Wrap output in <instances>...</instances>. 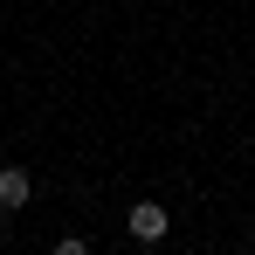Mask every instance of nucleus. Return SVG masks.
<instances>
[{"label": "nucleus", "instance_id": "1", "mask_svg": "<svg viewBox=\"0 0 255 255\" xmlns=\"http://www.w3.org/2000/svg\"><path fill=\"white\" fill-rule=\"evenodd\" d=\"M166 207H159V200H138V207H131V242H145V249H152V242H166Z\"/></svg>", "mask_w": 255, "mask_h": 255}, {"label": "nucleus", "instance_id": "2", "mask_svg": "<svg viewBox=\"0 0 255 255\" xmlns=\"http://www.w3.org/2000/svg\"><path fill=\"white\" fill-rule=\"evenodd\" d=\"M28 200H35V179L21 166H0V207L14 214V207H28Z\"/></svg>", "mask_w": 255, "mask_h": 255}, {"label": "nucleus", "instance_id": "3", "mask_svg": "<svg viewBox=\"0 0 255 255\" xmlns=\"http://www.w3.org/2000/svg\"><path fill=\"white\" fill-rule=\"evenodd\" d=\"M55 255H90V242H83V235H62V242H55Z\"/></svg>", "mask_w": 255, "mask_h": 255}, {"label": "nucleus", "instance_id": "4", "mask_svg": "<svg viewBox=\"0 0 255 255\" xmlns=\"http://www.w3.org/2000/svg\"><path fill=\"white\" fill-rule=\"evenodd\" d=\"M249 249H255V228H249Z\"/></svg>", "mask_w": 255, "mask_h": 255}]
</instances>
